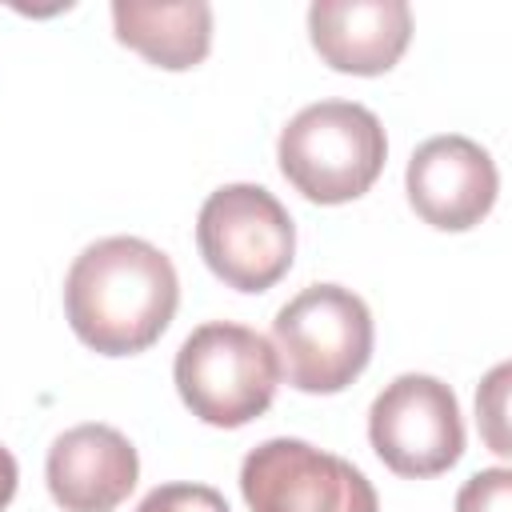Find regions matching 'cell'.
<instances>
[{"mask_svg":"<svg viewBox=\"0 0 512 512\" xmlns=\"http://www.w3.org/2000/svg\"><path fill=\"white\" fill-rule=\"evenodd\" d=\"M180 304L172 260L140 236H104L88 244L64 280V312L80 344L100 356H136L152 348Z\"/></svg>","mask_w":512,"mask_h":512,"instance_id":"obj_1","label":"cell"},{"mask_svg":"<svg viewBox=\"0 0 512 512\" xmlns=\"http://www.w3.org/2000/svg\"><path fill=\"white\" fill-rule=\"evenodd\" d=\"M276 160L304 200L348 204L380 180L388 136L372 108L356 100H320L280 128Z\"/></svg>","mask_w":512,"mask_h":512,"instance_id":"obj_2","label":"cell"},{"mask_svg":"<svg viewBox=\"0 0 512 512\" xmlns=\"http://www.w3.org/2000/svg\"><path fill=\"white\" fill-rule=\"evenodd\" d=\"M184 408L212 428H244L264 416L280 388V360L268 336L232 320L188 332L172 364Z\"/></svg>","mask_w":512,"mask_h":512,"instance_id":"obj_3","label":"cell"},{"mask_svg":"<svg viewBox=\"0 0 512 512\" xmlns=\"http://www.w3.org/2000/svg\"><path fill=\"white\" fill-rule=\"evenodd\" d=\"M376 328L368 304L340 284H308L272 320L280 376L308 396L344 392L372 360Z\"/></svg>","mask_w":512,"mask_h":512,"instance_id":"obj_4","label":"cell"},{"mask_svg":"<svg viewBox=\"0 0 512 512\" xmlns=\"http://www.w3.org/2000/svg\"><path fill=\"white\" fill-rule=\"evenodd\" d=\"M196 244L216 280L236 292H268L292 268L296 224L268 188L224 184L200 204Z\"/></svg>","mask_w":512,"mask_h":512,"instance_id":"obj_5","label":"cell"},{"mask_svg":"<svg viewBox=\"0 0 512 512\" xmlns=\"http://www.w3.org/2000/svg\"><path fill=\"white\" fill-rule=\"evenodd\" d=\"M240 496L252 512H380L372 480L352 460L296 436H272L244 456Z\"/></svg>","mask_w":512,"mask_h":512,"instance_id":"obj_6","label":"cell"},{"mask_svg":"<svg viewBox=\"0 0 512 512\" xmlns=\"http://www.w3.org/2000/svg\"><path fill=\"white\" fill-rule=\"evenodd\" d=\"M372 452L408 480L448 472L464 456V420L456 392L424 372H404L368 408Z\"/></svg>","mask_w":512,"mask_h":512,"instance_id":"obj_7","label":"cell"},{"mask_svg":"<svg viewBox=\"0 0 512 512\" xmlns=\"http://www.w3.org/2000/svg\"><path fill=\"white\" fill-rule=\"evenodd\" d=\"M404 188L412 212L424 224L440 232H468L492 212L500 192V172L488 148H480L460 132H448L424 140L408 156Z\"/></svg>","mask_w":512,"mask_h":512,"instance_id":"obj_8","label":"cell"},{"mask_svg":"<svg viewBox=\"0 0 512 512\" xmlns=\"http://www.w3.org/2000/svg\"><path fill=\"white\" fill-rule=\"evenodd\" d=\"M44 480L64 512H112L140 480V456L112 424H76L48 448Z\"/></svg>","mask_w":512,"mask_h":512,"instance_id":"obj_9","label":"cell"},{"mask_svg":"<svg viewBox=\"0 0 512 512\" xmlns=\"http://www.w3.org/2000/svg\"><path fill=\"white\" fill-rule=\"evenodd\" d=\"M308 40L336 72L380 76L400 64L412 40V8L404 0H316Z\"/></svg>","mask_w":512,"mask_h":512,"instance_id":"obj_10","label":"cell"},{"mask_svg":"<svg viewBox=\"0 0 512 512\" xmlns=\"http://www.w3.org/2000/svg\"><path fill=\"white\" fill-rule=\"evenodd\" d=\"M112 28L124 48L140 52L148 64L168 72L196 68L212 48V8L204 0H180V4L116 0Z\"/></svg>","mask_w":512,"mask_h":512,"instance_id":"obj_11","label":"cell"},{"mask_svg":"<svg viewBox=\"0 0 512 512\" xmlns=\"http://www.w3.org/2000/svg\"><path fill=\"white\" fill-rule=\"evenodd\" d=\"M136 512H232V508L208 484H160L136 504Z\"/></svg>","mask_w":512,"mask_h":512,"instance_id":"obj_12","label":"cell"},{"mask_svg":"<svg viewBox=\"0 0 512 512\" xmlns=\"http://www.w3.org/2000/svg\"><path fill=\"white\" fill-rule=\"evenodd\" d=\"M456 512H512V472L484 468L456 492Z\"/></svg>","mask_w":512,"mask_h":512,"instance_id":"obj_13","label":"cell"},{"mask_svg":"<svg viewBox=\"0 0 512 512\" xmlns=\"http://www.w3.org/2000/svg\"><path fill=\"white\" fill-rule=\"evenodd\" d=\"M504 380H508V368L500 364V368H496V372L484 380V392L492 396V404H488L484 396H476V412L492 420V432H488V440H492V452H500V456H508V444H504V436L496 432V424H500V416H504Z\"/></svg>","mask_w":512,"mask_h":512,"instance_id":"obj_14","label":"cell"},{"mask_svg":"<svg viewBox=\"0 0 512 512\" xmlns=\"http://www.w3.org/2000/svg\"><path fill=\"white\" fill-rule=\"evenodd\" d=\"M16 484H20V468H16V456L0 444V512L12 504L16 496Z\"/></svg>","mask_w":512,"mask_h":512,"instance_id":"obj_15","label":"cell"}]
</instances>
